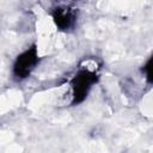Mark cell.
<instances>
[{"label":"cell","instance_id":"obj_2","mask_svg":"<svg viewBox=\"0 0 153 153\" xmlns=\"http://www.w3.org/2000/svg\"><path fill=\"white\" fill-rule=\"evenodd\" d=\"M39 62L38 49L36 44H32L30 48L19 54L13 63V75L18 80H23L30 76L32 71Z\"/></svg>","mask_w":153,"mask_h":153},{"label":"cell","instance_id":"obj_4","mask_svg":"<svg viewBox=\"0 0 153 153\" xmlns=\"http://www.w3.org/2000/svg\"><path fill=\"white\" fill-rule=\"evenodd\" d=\"M142 72L145 73L146 80L149 84H153V55L148 59V61L146 62V65L142 68Z\"/></svg>","mask_w":153,"mask_h":153},{"label":"cell","instance_id":"obj_3","mask_svg":"<svg viewBox=\"0 0 153 153\" xmlns=\"http://www.w3.org/2000/svg\"><path fill=\"white\" fill-rule=\"evenodd\" d=\"M51 18L56 27L61 31H67L74 27L78 18L76 10L69 5H56L51 8Z\"/></svg>","mask_w":153,"mask_h":153},{"label":"cell","instance_id":"obj_1","mask_svg":"<svg viewBox=\"0 0 153 153\" xmlns=\"http://www.w3.org/2000/svg\"><path fill=\"white\" fill-rule=\"evenodd\" d=\"M98 81V74L88 68H81L76 72L71 81L72 85V104L76 105L82 103L92 86Z\"/></svg>","mask_w":153,"mask_h":153}]
</instances>
